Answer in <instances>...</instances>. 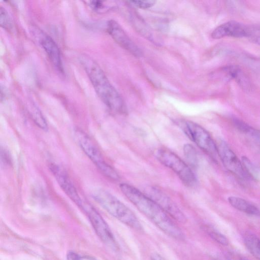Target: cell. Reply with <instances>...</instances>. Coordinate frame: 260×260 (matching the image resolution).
I'll return each instance as SVG.
<instances>
[{"label":"cell","mask_w":260,"mask_h":260,"mask_svg":"<svg viewBox=\"0 0 260 260\" xmlns=\"http://www.w3.org/2000/svg\"><path fill=\"white\" fill-rule=\"evenodd\" d=\"M120 189L126 198L161 231L176 240H182L184 234L171 217L153 200L127 183H121Z\"/></svg>","instance_id":"1"},{"label":"cell","mask_w":260,"mask_h":260,"mask_svg":"<svg viewBox=\"0 0 260 260\" xmlns=\"http://www.w3.org/2000/svg\"><path fill=\"white\" fill-rule=\"evenodd\" d=\"M82 63L99 97L111 110L125 113L123 99L111 84L100 67L90 58L84 57Z\"/></svg>","instance_id":"2"},{"label":"cell","mask_w":260,"mask_h":260,"mask_svg":"<svg viewBox=\"0 0 260 260\" xmlns=\"http://www.w3.org/2000/svg\"><path fill=\"white\" fill-rule=\"evenodd\" d=\"M93 199L110 214L129 226L143 231L141 222L136 215L116 197L103 189H98L92 193Z\"/></svg>","instance_id":"3"},{"label":"cell","mask_w":260,"mask_h":260,"mask_svg":"<svg viewBox=\"0 0 260 260\" xmlns=\"http://www.w3.org/2000/svg\"><path fill=\"white\" fill-rule=\"evenodd\" d=\"M155 156L161 164L172 170L185 185L193 187L196 185V176L189 166L175 153L168 148H159L155 151Z\"/></svg>","instance_id":"4"},{"label":"cell","mask_w":260,"mask_h":260,"mask_svg":"<svg viewBox=\"0 0 260 260\" xmlns=\"http://www.w3.org/2000/svg\"><path fill=\"white\" fill-rule=\"evenodd\" d=\"M180 124L183 132L193 142L211 157L216 159L218 156L217 145L204 128L191 121H184Z\"/></svg>","instance_id":"5"},{"label":"cell","mask_w":260,"mask_h":260,"mask_svg":"<svg viewBox=\"0 0 260 260\" xmlns=\"http://www.w3.org/2000/svg\"><path fill=\"white\" fill-rule=\"evenodd\" d=\"M77 137L82 150L100 171L111 180H118L119 176L117 172L105 161L101 152L89 138L81 132H78Z\"/></svg>","instance_id":"6"},{"label":"cell","mask_w":260,"mask_h":260,"mask_svg":"<svg viewBox=\"0 0 260 260\" xmlns=\"http://www.w3.org/2000/svg\"><path fill=\"white\" fill-rule=\"evenodd\" d=\"M85 212L96 235L108 246L117 250L118 244L108 224L99 212L89 204L82 201L79 206Z\"/></svg>","instance_id":"7"},{"label":"cell","mask_w":260,"mask_h":260,"mask_svg":"<svg viewBox=\"0 0 260 260\" xmlns=\"http://www.w3.org/2000/svg\"><path fill=\"white\" fill-rule=\"evenodd\" d=\"M146 194L158 204L171 217L185 223L186 218L175 202L163 191L155 186L146 188Z\"/></svg>","instance_id":"8"},{"label":"cell","mask_w":260,"mask_h":260,"mask_svg":"<svg viewBox=\"0 0 260 260\" xmlns=\"http://www.w3.org/2000/svg\"><path fill=\"white\" fill-rule=\"evenodd\" d=\"M216 145L218 155L228 170L241 179L250 177L237 155L224 141L219 142Z\"/></svg>","instance_id":"9"},{"label":"cell","mask_w":260,"mask_h":260,"mask_svg":"<svg viewBox=\"0 0 260 260\" xmlns=\"http://www.w3.org/2000/svg\"><path fill=\"white\" fill-rule=\"evenodd\" d=\"M107 30L114 40L124 49L135 56L140 57L142 52L128 37L120 25L115 20H110L107 23Z\"/></svg>","instance_id":"10"},{"label":"cell","mask_w":260,"mask_h":260,"mask_svg":"<svg viewBox=\"0 0 260 260\" xmlns=\"http://www.w3.org/2000/svg\"><path fill=\"white\" fill-rule=\"evenodd\" d=\"M49 169L65 193L78 206L82 200L64 170L55 164H50Z\"/></svg>","instance_id":"11"},{"label":"cell","mask_w":260,"mask_h":260,"mask_svg":"<svg viewBox=\"0 0 260 260\" xmlns=\"http://www.w3.org/2000/svg\"><path fill=\"white\" fill-rule=\"evenodd\" d=\"M39 42L54 67L61 73H63V65L59 49L49 36L39 32Z\"/></svg>","instance_id":"12"},{"label":"cell","mask_w":260,"mask_h":260,"mask_svg":"<svg viewBox=\"0 0 260 260\" xmlns=\"http://www.w3.org/2000/svg\"><path fill=\"white\" fill-rule=\"evenodd\" d=\"M247 26L236 21H230L215 28L211 34V37L214 39L225 37H246Z\"/></svg>","instance_id":"13"},{"label":"cell","mask_w":260,"mask_h":260,"mask_svg":"<svg viewBox=\"0 0 260 260\" xmlns=\"http://www.w3.org/2000/svg\"><path fill=\"white\" fill-rule=\"evenodd\" d=\"M228 201L234 208L239 211L251 215L260 216V210L244 199L236 197H230Z\"/></svg>","instance_id":"14"},{"label":"cell","mask_w":260,"mask_h":260,"mask_svg":"<svg viewBox=\"0 0 260 260\" xmlns=\"http://www.w3.org/2000/svg\"><path fill=\"white\" fill-rule=\"evenodd\" d=\"M244 242L251 254L260 260V239L253 234L247 232L244 235Z\"/></svg>","instance_id":"15"},{"label":"cell","mask_w":260,"mask_h":260,"mask_svg":"<svg viewBox=\"0 0 260 260\" xmlns=\"http://www.w3.org/2000/svg\"><path fill=\"white\" fill-rule=\"evenodd\" d=\"M235 125L240 131L249 136L260 148V130L250 126L247 123L239 119L236 120Z\"/></svg>","instance_id":"16"},{"label":"cell","mask_w":260,"mask_h":260,"mask_svg":"<svg viewBox=\"0 0 260 260\" xmlns=\"http://www.w3.org/2000/svg\"><path fill=\"white\" fill-rule=\"evenodd\" d=\"M223 71L229 76L234 79L244 88H248V82L240 69L235 66H229L223 68Z\"/></svg>","instance_id":"17"},{"label":"cell","mask_w":260,"mask_h":260,"mask_svg":"<svg viewBox=\"0 0 260 260\" xmlns=\"http://www.w3.org/2000/svg\"><path fill=\"white\" fill-rule=\"evenodd\" d=\"M29 114L36 124L40 128L44 130L47 129L46 121L40 111L35 106H32L29 109Z\"/></svg>","instance_id":"18"},{"label":"cell","mask_w":260,"mask_h":260,"mask_svg":"<svg viewBox=\"0 0 260 260\" xmlns=\"http://www.w3.org/2000/svg\"><path fill=\"white\" fill-rule=\"evenodd\" d=\"M183 152L189 164L193 167L197 166L198 159L194 148L190 144H186L183 147Z\"/></svg>","instance_id":"19"},{"label":"cell","mask_w":260,"mask_h":260,"mask_svg":"<svg viewBox=\"0 0 260 260\" xmlns=\"http://www.w3.org/2000/svg\"><path fill=\"white\" fill-rule=\"evenodd\" d=\"M203 228L209 236L217 243L223 245L228 244L227 238L215 229L209 226H204Z\"/></svg>","instance_id":"20"},{"label":"cell","mask_w":260,"mask_h":260,"mask_svg":"<svg viewBox=\"0 0 260 260\" xmlns=\"http://www.w3.org/2000/svg\"><path fill=\"white\" fill-rule=\"evenodd\" d=\"M246 37L252 42L260 45V25L247 26Z\"/></svg>","instance_id":"21"},{"label":"cell","mask_w":260,"mask_h":260,"mask_svg":"<svg viewBox=\"0 0 260 260\" xmlns=\"http://www.w3.org/2000/svg\"><path fill=\"white\" fill-rule=\"evenodd\" d=\"M0 23L2 27L10 29L12 27V23L10 16L6 10L3 7L0 8Z\"/></svg>","instance_id":"22"},{"label":"cell","mask_w":260,"mask_h":260,"mask_svg":"<svg viewBox=\"0 0 260 260\" xmlns=\"http://www.w3.org/2000/svg\"><path fill=\"white\" fill-rule=\"evenodd\" d=\"M67 260H97L90 256L80 254L74 251H70L67 255Z\"/></svg>","instance_id":"23"},{"label":"cell","mask_w":260,"mask_h":260,"mask_svg":"<svg viewBox=\"0 0 260 260\" xmlns=\"http://www.w3.org/2000/svg\"><path fill=\"white\" fill-rule=\"evenodd\" d=\"M86 3L93 11L96 12H101L105 9L104 2L101 1H89Z\"/></svg>","instance_id":"24"},{"label":"cell","mask_w":260,"mask_h":260,"mask_svg":"<svg viewBox=\"0 0 260 260\" xmlns=\"http://www.w3.org/2000/svg\"><path fill=\"white\" fill-rule=\"evenodd\" d=\"M135 6L141 9H147L153 6L155 3L153 1H134L131 2Z\"/></svg>","instance_id":"25"},{"label":"cell","mask_w":260,"mask_h":260,"mask_svg":"<svg viewBox=\"0 0 260 260\" xmlns=\"http://www.w3.org/2000/svg\"><path fill=\"white\" fill-rule=\"evenodd\" d=\"M150 260H166L162 256L157 253H153L151 254Z\"/></svg>","instance_id":"26"},{"label":"cell","mask_w":260,"mask_h":260,"mask_svg":"<svg viewBox=\"0 0 260 260\" xmlns=\"http://www.w3.org/2000/svg\"><path fill=\"white\" fill-rule=\"evenodd\" d=\"M239 260H247V259L244 258H241L239 259Z\"/></svg>","instance_id":"27"}]
</instances>
